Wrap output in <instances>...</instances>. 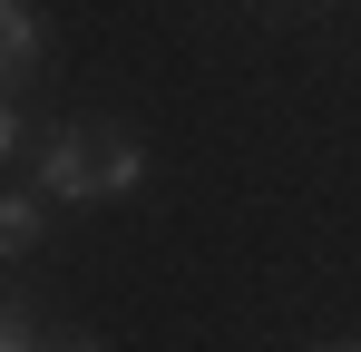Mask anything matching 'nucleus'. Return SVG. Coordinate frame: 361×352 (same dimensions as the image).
Returning a JSON list of instances; mask_svg holds the SVG:
<instances>
[{"instance_id": "f257e3e1", "label": "nucleus", "mask_w": 361, "mask_h": 352, "mask_svg": "<svg viewBox=\"0 0 361 352\" xmlns=\"http://www.w3.org/2000/svg\"><path fill=\"white\" fill-rule=\"evenodd\" d=\"M39 176H49V196H127V186H137V137H118V127H68V137H49Z\"/></svg>"}, {"instance_id": "f03ea898", "label": "nucleus", "mask_w": 361, "mask_h": 352, "mask_svg": "<svg viewBox=\"0 0 361 352\" xmlns=\"http://www.w3.org/2000/svg\"><path fill=\"white\" fill-rule=\"evenodd\" d=\"M30 59H39V20H30L20 0H0V88H10Z\"/></svg>"}, {"instance_id": "7ed1b4c3", "label": "nucleus", "mask_w": 361, "mask_h": 352, "mask_svg": "<svg viewBox=\"0 0 361 352\" xmlns=\"http://www.w3.org/2000/svg\"><path fill=\"white\" fill-rule=\"evenodd\" d=\"M30 235H39V206L30 196H0V254H20Z\"/></svg>"}, {"instance_id": "20e7f679", "label": "nucleus", "mask_w": 361, "mask_h": 352, "mask_svg": "<svg viewBox=\"0 0 361 352\" xmlns=\"http://www.w3.org/2000/svg\"><path fill=\"white\" fill-rule=\"evenodd\" d=\"M0 352H30V323H20L10 303H0Z\"/></svg>"}, {"instance_id": "39448f33", "label": "nucleus", "mask_w": 361, "mask_h": 352, "mask_svg": "<svg viewBox=\"0 0 361 352\" xmlns=\"http://www.w3.org/2000/svg\"><path fill=\"white\" fill-rule=\"evenodd\" d=\"M10 147H20V117H10V98H0V157H10Z\"/></svg>"}, {"instance_id": "423d86ee", "label": "nucleus", "mask_w": 361, "mask_h": 352, "mask_svg": "<svg viewBox=\"0 0 361 352\" xmlns=\"http://www.w3.org/2000/svg\"><path fill=\"white\" fill-rule=\"evenodd\" d=\"M59 352H98V343H59Z\"/></svg>"}, {"instance_id": "0eeeda50", "label": "nucleus", "mask_w": 361, "mask_h": 352, "mask_svg": "<svg viewBox=\"0 0 361 352\" xmlns=\"http://www.w3.org/2000/svg\"><path fill=\"white\" fill-rule=\"evenodd\" d=\"M322 352H352V343H322Z\"/></svg>"}]
</instances>
